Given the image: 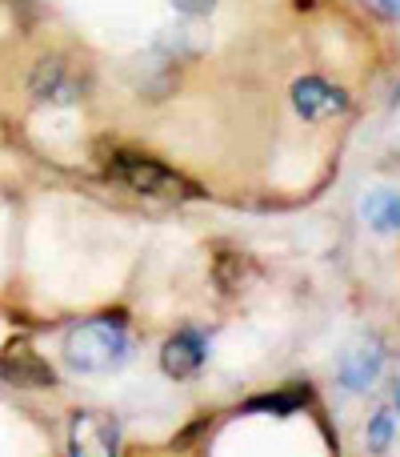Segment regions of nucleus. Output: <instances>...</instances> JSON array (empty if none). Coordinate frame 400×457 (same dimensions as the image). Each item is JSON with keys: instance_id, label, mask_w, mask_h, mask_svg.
I'll return each instance as SVG.
<instances>
[{"instance_id": "2", "label": "nucleus", "mask_w": 400, "mask_h": 457, "mask_svg": "<svg viewBox=\"0 0 400 457\" xmlns=\"http://www.w3.org/2000/svg\"><path fill=\"white\" fill-rule=\"evenodd\" d=\"M109 181L125 185V189L141 193V197L168 201V205L197 197V189H192L181 173H173L168 165H160V161H152V157H141V153H117L109 165Z\"/></svg>"}, {"instance_id": "8", "label": "nucleus", "mask_w": 400, "mask_h": 457, "mask_svg": "<svg viewBox=\"0 0 400 457\" xmlns=\"http://www.w3.org/2000/svg\"><path fill=\"white\" fill-rule=\"evenodd\" d=\"M361 217L377 233H400V193L393 189H372L361 197Z\"/></svg>"}, {"instance_id": "9", "label": "nucleus", "mask_w": 400, "mask_h": 457, "mask_svg": "<svg viewBox=\"0 0 400 457\" xmlns=\"http://www.w3.org/2000/svg\"><path fill=\"white\" fill-rule=\"evenodd\" d=\"M32 88H37V96H48V101H72V96L80 93L77 80L64 72L61 61H45L37 69V77H32Z\"/></svg>"}, {"instance_id": "6", "label": "nucleus", "mask_w": 400, "mask_h": 457, "mask_svg": "<svg viewBox=\"0 0 400 457\" xmlns=\"http://www.w3.org/2000/svg\"><path fill=\"white\" fill-rule=\"evenodd\" d=\"M204 353H208V341H204L197 329H184V333H176V337H168L165 353H160V365H165L168 378L184 381L204 365Z\"/></svg>"}, {"instance_id": "1", "label": "nucleus", "mask_w": 400, "mask_h": 457, "mask_svg": "<svg viewBox=\"0 0 400 457\" xmlns=\"http://www.w3.org/2000/svg\"><path fill=\"white\" fill-rule=\"evenodd\" d=\"M128 357V329L112 317H96L69 333L64 361L77 373H109Z\"/></svg>"}, {"instance_id": "12", "label": "nucleus", "mask_w": 400, "mask_h": 457, "mask_svg": "<svg viewBox=\"0 0 400 457\" xmlns=\"http://www.w3.org/2000/svg\"><path fill=\"white\" fill-rule=\"evenodd\" d=\"M173 4H176V12H184V16H208L216 0H173Z\"/></svg>"}, {"instance_id": "10", "label": "nucleus", "mask_w": 400, "mask_h": 457, "mask_svg": "<svg viewBox=\"0 0 400 457\" xmlns=\"http://www.w3.org/2000/svg\"><path fill=\"white\" fill-rule=\"evenodd\" d=\"M305 394H276V397H260V402H252V410H276V413H289V410H297V405H289V402H300Z\"/></svg>"}, {"instance_id": "13", "label": "nucleus", "mask_w": 400, "mask_h": 457, "mask_svg": "<svg viewBox=\"0 0 400 457\" xmlns=\"http://www.w3.org/2000/svg\"><path fill=\"white\" fill-rule=\"evenodd\" d=\"M377 4H380V8H385V12H388V16H400V0H377Z\"/></svg>"}, {"instance_id": "7", "label": "nucleus", "mask_w": 400, "mask_h": 457, "mask_svg": "<svg viewBox=\"0 0 400 457\" xmlns=\"http://www.w3.org/2000/svg\"><path fill=\"white\" fill-rule=\"evenodd\" d=\"M292 104H297L300 117L316 120L321 112L345 109V93H337V88H332L329 80H321V77H300L297 85H292Z\"/></svg>"}, {"instance_id": "3", "label": "nucleus", "mask_w": 400, "mask_h": 457, "mask_svg": "<svg viewBox=\"0 0 400 457\" xmlns=\"http://www.w3.org/2000/svg\"><path fill=\"white\" fill-rule=\"evenodd\" d=\"M0 381L8 386H32V389H45L56 381L53 365L29 345V341H12V345L0 349Z\"/></svg>"}, {"instance_id": "11", "label": "nucleus", "mask_w": 400, "mask_h": 457, "mask_svg": "<svg viewBox=\"0 0 400 457\" xmlns=\"http://www.w3.org/2000/svg\"><path fill=\"white\" fill-rule=\"evenodd\" d=\"M372 450H388V437H393V426H388V418L380 413L377 421H372Z\"/></svg>"}, {"instance_id": "14", "label": "nucleus", "mask_w": 400, "mask_h": 457, "mask_svg": "<svg viewBox=\"0 0 400 457\" xmlns=\"http://www.w3.org/2000/svg\"><path fill=\"white\" fill-rule=\"evenodd\" d=\"M396 402H400V389H396Z\"/></svg>"}, {"instance_id": "5", "label": "nucleus", "mask_w": 400, "mask_h": 457, "mask_svg": "<svg viewBox=\"0 0 400 457\" xmlns=\"http://www.w3.org/2000/svg\"><path fill=\"white\" fill-rule=\"evenodd\" d=\"M380 370H385V349H380V341H372V337L353 341V345L340 353V386L353 389V394L369 389L372 381L380 378Z\"/></svg>"}, {"instance_id": "4", "label": "nucleus", "mask_w": 400, "mask_h": 457, "mask_svg": "<svg viewBox=\"0 0 400 457\" xmlns=\"http://www.w3.org/2000/svg\"><path fill=\"white\" fill-rule=\"evenodd\" d=\"M120 450V426L109 413H77L72 418V453L80 457H109Z\"/></svg>"}]
</instances>
